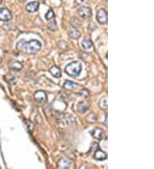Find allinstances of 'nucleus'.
Wrapping results in <instances>:
<instances>
[{
    "label": "nucleus",
    "instance_id": "f257e3e1",
    "mask_svg": "<svg viewBox=\"0 0 154 169\" xmlns=\"http://www.w3.org/2000/svg\"><path fill=\"white\" fill-rule=\"evenodd\" d=\"M16 48L20 51H25L27 53L33 54V53L38 52L41 49V43L38 40H35V39H32L29 41L21 40L17 44Z\"/></svg>",
    "mask_w": 154,
    "mask_h": 169
},
{
    "label": "nucleus",
    "instance_id": "f03ea898",
    "mask_svg": "<svg viewBox=\"0 0 154 169\" xmlns=\"http://www.w3.org/2000/svg\"><path fill=\"white\" fill-rule=\"evenodd\" d=\"M82 69V65L79 61H73L68 64L65 67V72L66 74L71 77H77L81 74Z\"/></svg>",
    "mask_w": 154,
    "mask_h": 169
},
{
    "label": "nucleus",
    "instance_id": "7ed1b4c3",
    "mask_svg": "<svg viewBox=\"0 0 154 169\" xmlns=\"http://www.w3.org/2000/svg\"><path fill=\"white\" fill-rule=\"evenodd\" d=\"M58 121L61 125L64 126H69L75 123V119L72 115L68 114H60L58 118Z\"/></svg>",
    "mask_w": 154,
    "mask_h": 169
},
{
    "label": "nucleus",
    "instance_id": "20e7f679",
    "mask_svg": "<svg viewBox=\"0 0 154 169\" xmlns=\"http://www.w3.org/2000/svg\"><path fill=\"white\" fill-rule=\"evenodd\" d=\"M97 21L100 24H106L108 21V15L107 11L105 9H100L98 10L97 12Z\"/></svg>",
    "mask_w": 154,
    "mask_h": 169
},
{
    "label": "nucleus",
    "instance_id": "39448f33",
    "mask_svg": "<svg viewBox=\"0 0 154 169\" xmlns=\"http://www.w3.org/2000/svg\"><path fill=\"white\" fill-rule=\"evenodd\" d=\"M34 100L38 103H45L47 101V95L43 91H37L34 93Z\"/></svg>",
    "mask_w": 154,
    "mask_h": 169
},
{
    "label": "nucleus",
    "instance_id": "423d86ee",
    "mask_svg": "<svg viewBox=\"0 0 154 169\" xmlns=\"http://www.w3.org/2000/svg\"><path fill=\"white\" fill-rule=\"evenodd\" d=\"M78 15L83 19L89 18L92 15V10L88 7L82 6L80 9H78Z\"/></svg>",
    "mask_w": 154,
    "mask_h": 169
},
{
    "label": "nucleus",
    "instance_id": "0eeeda50",
    "mask_svg": "<svg viewBox=\"0 0 154 169\" xmlns=\"http://www.w3.org/2000/svg\"><path fill=\"white\" fill-rule=\"evenodd\" d=\"M12 18L11 12L6 8H1L0 9V21L3 22H8Z\"/></svg>",
    "mask_w": 154,
    "mask_h": 169
},
{
    "label": "nucleus",
    "instance_id": "6e6552de",
    "mask_svg": "<svg viewBox=\"0 0 154 169\" xmlns=\"http://www.w3.org/2000/svg\"><path fill=\"white\" fill-rule=\"evenodd\" d=\"M71 162L68 159L62 158L58 161V169H70Z\"/></svg>",
    "mask_w": 154,
    "mask_h": 169
},
{
    "label": "nucleus",
    "instance_id": "1a4fd4ad",
    "mask_svg": "<svg viewBox=\"0 0 154 169\" xmlns=\"http://www.w3.org/2000/svg\"><path fill=\"white\" fill-rule=\"evenodd\" d=\"M38 6H39V4L37 1H33V2H30L29 4L27 5L26 9L28 10V12H29V13H34V12L38 10Z\"/></svg>",
    "mask_w": 154,
    "mask_h": 169
},
{
    "label": "nucleus",
    "instance_id": "9d476101",
    "mask_svg": "<svg viewBox=\"0 0 154 169\" xmlns=\"http://www.w3.org/2000/svg\"><path fill=\"white\" fill-rule=\"evenodd\" d=\"M9 67H10V68L12 71L19 72L22 68V64L19 61H11L9 63Z\"/></svg>",
    "mask_w": 154,
    "mask_h": 169
},
{
    "label": "nucleus",
    "instance_id": "9b49d317",
    "mask_svg": "<svg viewBox=\"0 0 154 169\" xmlns=\"http://www.w3.org/2000/svg\"><path fill=\"white\" fill-rule=\"evenodd\" d=\"M104 134H105V131L100 128V127H96L92 132V137L94 138H96V139H102V138L104 137Z\"/></svg>",
    "mask_w": 154,
    "mask_h": 169
},
{
    "label": "nucleus",
    "instance_id": "f8f14e48",
    "mask_svg": "<svg viewBox=\"0 0 154 169\" xmlns=\"http://www.w3.org/2000/svg\"><path fill=\"white\" fill-rule=\"evenodd\" d=\"M94 158L97 161H104L107 158V154L100 149H98L94 153Z\"/></svg>",
    "mask_w": 154,
    "mask_h": 169
},
{
    "label": "nucleus",
    "instance_id": "ddd939ff",
    "mask_svg": "<svg viewBox=\"0 0 154 169\" xmlns=\"http://www.w3.org/2000/svg\"><path fill=\"white\" fill-rule=\"evenodd\" d=\"M89 108V104L86 101L80 102L77 105V110L80 113H85Z\"/></svg>",
    "mask_w": 154,
    "mask_h": 169
},
{
    "label": "nucleus",
    "instance_id": "4468645a",
    "mask_svg": "<svg viewBox=\"0 0 154 169\" xmlns=\"http://www.w3.org/2000/svg\"><path fill=\"white\" fill-rule=\"evenodd\" d=\"M49 71H50L51 75H52L53 77H55V78H60L62 76L61 70H60V68L58 67H57V66H52Z\"/></svg>",
    "mask_w": 154,
    "mask_h": 169
},
{
    "label": "nucleus",
    "instance_id": "2eb2a0df",
    "mask_svg": "<svg viewBox=\"0 0 154 169\" xmlns=\"http://www.w3.org/2000/svg\"><path fill=\"white\" fill-rule=\"evenodd\" d=\"M69 36L73 39H78L79 38L81 37V33L77 29L72 28L69 30Z\"/></svg>",
    "mask_w": 154,
    "mask_h": 169
},
{
    "label": "nucleus",
    "instance_id": "dca6fc26",
    "mask_svg": "<svg viewBox=\"0 0 154 169\" xmlns=\"http://www.w3.org/2000/svg\"><path fill=\"white\" fill-rule=\"evenodd\" d=\"M82 46L83 48V50H85V51H89V50H91L92 46H93V45H92V43L90 39H88V38H85V39H83V41L82 43Z\"/></svg>",
    "mask_w": 154,
    "mask_h": 169
},
{
    "label": "nucleus",
    "instance_id": "f3484780",
    "mask_svg": "<svg viewBox=\"0 0 154 169\" xmlns=\"http://www.w3.org/2000/svg\"><path fill=\"white\" fill-rule=\"evenodd\" d=\"M77 87V84L70 81V80H65L64 84H63V88L67 90H75Z\"/></svg>",
    "mask_w": 154,
    "mask_h": 169
},
{
    "label": "nucleus",
    "instance_id": "a211bd4d",
    "mask_svg": "<svg viewBox=\"0 0 154 169\" xmlns=\"http://www.w3.org/2000/svg\"><path fill=\"white\" fill-rule=\"evenodd\" d=\"M99 107L105 110V109H107V107H108V103H107V98L106 97H103L99 101Z\"/></svg>",
    "mask_w": 154,
    "mask_h": 169
},
{
    "label": "nucleus",
    "instance_id": "6ab92c4d",
    "mask_svg": "<svg viewBox=\"0 0 154 169\" xmlns=\"http://www.w3.org/2000/svg\"><path fill=\"white\" fill-rule=\"evenodd\" d=\"M5 80H6L9 84L13 85L17 81V78L15 77V76H12V75H7V76H5Z\"/></svg>",
    "mask_w": 154,
    "mask_h": 169
},
{
    "label": "nucleus",
    "instance_id": "aec40b11",
    "mask_svg": "<svg viewBox=\"0 0 154 169\" xmlns=\"http://www.w3.org/2000/svg\"><path fill=\"white\" fill-rule=\"evenodd\" d=\"M87 120L88 122H91V123H93L97 121V116L94 114H89L87 116Z\"/></svg>",
    "mask_w": 154,
    "mask_h": 169
},
{
    "label": "nucleus",
    "instance_id": "412c9836",
    "mask_svg": "<svg viewBox=\"0 0 154 169\" xmlns=\"http://www.w3.org/2000/svg\"><path fill=\"white\" fill-rule=\"evenodd\" d=\"M48 28L50 30L52 31H55L57 29V22L55 20H53L52 22H50V23L48 24Z\"/></svg>",
    "mask_w": 154,
    "mask_h": 169
},
{
    "label": "nucleus",
    "instance_id": "4be33fe9",
    "mask_svg": "<svg viewBox=\"0 0 154 169\" xmlns=\"http://www.w3.org/2000/svg\"><path fill=\"white\" fill-rule=\"evenodd\" d=\"M55 16V14H54V12H53L52 9H50L47 11V13L45 14V19L46 20H51V19H52L53 17Z\"/></svg>",
    "mask_w": 154,
    "mask_h": 169
},
{
    "label": "nucleus",
    "instance_id": "5701e85b",
    "mask_svg": "<svg viewBox=\"0 0 154 169\" xmlns=\"http://www.w3.org/2000/svg\"><path fill=\"white\" fill-rule=\"evenodd\" d=\"M82 94L85 98H87V97H88V95H89V91L87 89H83L82 91Z\"/></svg>",
    "mask_w": 154,
    "mask_h": 169
},
{
    "label": "nucleus",
    "instance_id": "b1692460",
    "mask_svg": "<svg viewBox=\"0 0 154 169\" xmlns=\"http://www.w3.org/2000/svg\"><path fill=\"white\" fill-rule=\"evenodd\" d=\"M78 5H85L88 2V0H75Z\"/></svg>",
    "mask_w": 154,
    "mask_h": 169
},
{
    "label": "nucleus",
    "instance_id": "393cba45",
    "mask_svg": "<svg viewBox=\"0 0 154 169\" xmlns=\"http://www.w3.org/2000/svg\"><path fill=\"white\" fill-rule=\"evenodd\" d=\"M105 125L107 126V114H105Z\"/></svg>",
    "mask_w": 154,
    "mask_h": 169
},
{
    "label": "nucleus",
    "instance_id": "a878e982",
    "mask_svg": "<svg viewBox=\"0 0 154 169\" xmlns=\"http://www.w3.org/2000/svg\"><path fill=\"white\" fill-rule=\"evenodd\" d=\"M1 2H2V0H0V4H1Z\"/></svg>",
    "mask_w": 154,
    "mask_h": 169
},
{
    "label": "nucleus",
    "instance_id": "bb28decb",
    "mask_svg": "<svg viewBox=\"0 0 154 169\" xmlns=\"http://www.w3.org/2000/svg\"><path fill=\"white\" fill-rule=\"evenodd\" d=\"M87 169H88V168H87Z\"/></svg>",
    "mask_w": 154,
    "mask_h": 169
}]
</instances>
